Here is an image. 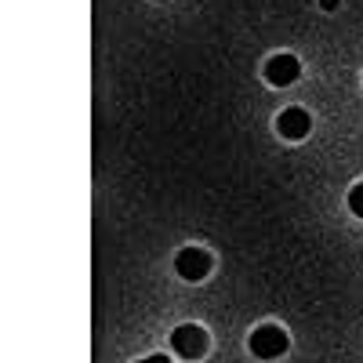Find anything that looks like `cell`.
<instances>
[{
    "instance_id": "cell-7",
    "label": "cell",
    "mask_w": 363,
    "mask_h": 363,
    "mask_svg": "<svg viewBox=\"0 0 363 363\" xmlns=\"http://www.w3.org/2000/svg\"><path fill=\"white\" fill-rule=\"evenodd\" d=\"M138 363H171L167 356H149V359H138Z\"/></svg>"
},
{
    "instance_id": "cell-4",
    "label": "cell",
    "mask_w": 363,
    "mask_h": 363,
    "mask_svg": "<svg viewBox=\"0 0 363 363\" xmlns=\"http://www.w3.org/2000/svg\"><path fill=\"white\" fill-rule=\"evenodd\" d=\"M298 73H301L298 58L287 55V51H284V55H272L269 62H265V80H269L272 87H287V84H294Z\"/></svg>"
},
{
    "instance_id": "cell-3",
    "label": "cell",
    "mask_w": 363,
    "mask_h": 363,
    "mask_svg": "<svg viewBox=\"0 0 363 363\" xmlns=\"http://www.w3.org/2000/svg\"><path fill=\"white\" fill-rule=\"evenodd\" d=\"M174 269L186 280H203L207 272H211V255L203 247H182L178 258H174Z\"/></svg>"
},
{
    "instance_id": "cell-1",
    "label": "cell",
    "mask_w": 363,
    "mask_h": 363,
    "mask_svg": "<svg viewBox=\"0 0 363 363\" xmlns=\"http://www.w3.org/2000/svg\"><path fill=\"white\" fill-rule=\"evenodd\" d=\"M251 352L258 359H277L287 352V330L277 323H262L255 335H251Z\"/></svg>"
},
{
    "instance_id": "cell-8",
    "label": "cell",
    "mask_w": 363,
    "mask_h": 363,
    "mask_svg": "<svg viewBox=\"0 0 363 363\" xmlns=\"http://www.w3.org/2000/svg\"><path fill=\"white\" fill-rule=\"evenodd\" d=\"M320 8H327V11H335V8H338V0H320Z\"/></svg>"
},
{
    "instance_id": "cell-2",
    "label": "cell",
    "mask_w": 363,
    "mask_h": 363,
    "mask_svg": "<svg viewBox=\"0 0 363 363\" xmlns=\"http://www.w3.org/2000/svg\"><path fill=\"white\" fill-rule=\"evenodd\" d=\"M171 345L182 359H200L207 352V330L196 327V323H182L174 335H171Z\"/></svg>"
},
{
    "instance_id": "cell-6",
    "label": "cell",
    "mask_w": 363,
    "mask_h": 363,
    "mask_svg": "<svg viewBox=\"0 0 363 363\" xmlns=\"http://www.w3.org/2000/svg\"><path fill=\"white\" fill-rule=\"evenodd\" d=\"M349 207H352V215L363 218V182H359V186H352V193H349Z\"/></svg>"
},
{
    "instance_id": "cell-5",
    "label": "cell",
    "mask_w": 363,
    "mask_h": 363,
    "mask_svg": "<svg viewBox=\"0 0 363 363\" xmlns=\"http://www.w3.org/2000/svg\"><path fill=\"white\" fill-rule=\"evenodd\" d=\"M309 128H313L309 113H306V109H298V106H291V109H284V113L277 116V131H280L284 138H291V142L306 138V135H309Z\"/></svg>"
}]
</instances>
